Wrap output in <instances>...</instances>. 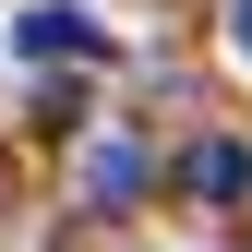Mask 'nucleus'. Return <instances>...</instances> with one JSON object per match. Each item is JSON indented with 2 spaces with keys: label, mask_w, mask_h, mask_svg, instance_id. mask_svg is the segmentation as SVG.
I'll list each match as a JSON object with an SVG mask.
<instances>
[{
  "label": "nucleus",
  "mask_w": 252,
  "mask_h": 252,
  "mask_svg": "<svg viewBox=\"0 0 252 252\" xmlns=\"http://www.w3.org/2000/svg\"><path fill=\"white\" fill-rule=\"evenodd\" d=\"M132 192H144V144H132V132H108V144H84V204H96V216H120Z\"/></svg>",
  "instance_id": "nucleus-2"
},
{
  "label": "nucleus",
  "mask_w": 252,
  "mask_h": 252,
  "mask_svg": "<svg viewBox=\"0 0 252 252\" xmlns=\"http://www.w3.org/2000/svg\"><path fill=\"white\" fill-rule=\"evenodd\" d=\"M228 48H240V60H252V0H228Z\"/></svg>",
  "instance_id": "nucleus-4"
},
{
  "label": "nucleus",
  "mask_w": 252,
  "mask_h": 252,
  "mask_svg": "<svg viewBox=\"0 0 252 252\" xmlns=\"http://www.w3.org/2000/svg\"><path fill=\"white\" fill-rule=\"evenodd\" d=\"M180 180L216 192V204H240V192H252V156H240V144H192V156H180Z\"/></svg>",
  "instance_id": "nucleus-3"
},
{
  "label": "nucleus",
  "mask_w": 252,
  "mask_h": 252,
  "mask_svg": "<svg viewBox=\"0 0 252 252\" xmlns=\"http://www.w3.org/2000/svg\"><path fill=\"white\" fill-rule=\"evenodd\" d=\"M12 60H36V72L108 60V24H84V12H60V0H36V12H12Z\"/></svg>",
  "instance_id": "nucleus-1"
}]
</instances>
